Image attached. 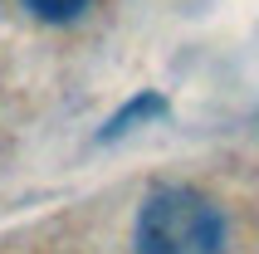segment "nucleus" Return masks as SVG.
Instances as JSON below:
<instances>
[{"instance_id": "nucleus-1", "label": "nucleus", "mask_w": 259, "mask_h": 254, "mask_svg": "<svg viewBox=\"0 0 259 254\" xmlns=\"http://www.w3.org/2000/svg\"><path fill=\"white\" fill-rule=\"evenodd\" d=\"M137 254H225V215L191 186L152 191L132 230Z\"/></svg>"}, {"instance_id": "nucleus-2", "label": "nucleus", "mask_w": 259, "mask_h": 254, "mask_svg": "<svg viewBox=\"0 0 259 254\" xmlns=\"http://www.w3.org/2000/svg\"><path fill=\"white\" fill-rule=\"evenodd\" d=\"M166 113V98H157V93H142V98H132L122 113L113 117V122L98 132V142H113V137H122V132H132V122H142V117H161Z\"/></svg>"}, {"instance_id": "nucleus-3", "label": "nucleus", "mask_w": 259, "mask_h": 254, "mask_svg": "<svg viewBox=\"0 0 259 254\" xmlns=\"http://www.w3.org/2000/svg\"><path fill=\"white\" fill-rule=\"evenodd\" d=\"M25 5H29L34 20H44V25H69V20H78L93 0H25Z\"/></svg>"}]
</instances>
